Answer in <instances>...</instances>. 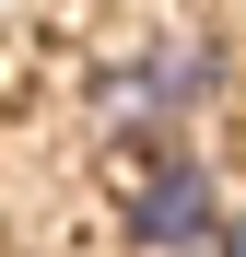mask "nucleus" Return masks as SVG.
<instances>
[{"label":"nucleus","mask_w":246,"mask_h":257,"mask_svg":"<svg viewBox=\"0 0 246 257\" xmlns=\"http://www.w3.org/2000/svg\"><path fill=\"white\" fill-rule=\"evenodd\" d=\"M117 222H129V245L141 257H223V176L199 152H176V141H141V176H129V199H117Z\"/></svg>","instance_id":"obj_1"},{"label":"nucleus","mask_w":246,"mask_h":257,"mask_svg":"<svg viewBox=\"0 0 246 257\" xmlns=\"http://www.w3.org/2000/svg\"><path fill=\"white\" fill-rule=\"evenodd\" d=\"M211 94H223V59H211V47H188V35H176V47H129V59L106 70V105H117V117H141V141H152L164 117L211 105Z\"/></svg>","instance_id":"obj_2"},{"label":"nucleus","mask_w":246,"mask_h":257,"mask_svg":"<svg viewBox=\"0 0 246 257\" xmlns=\"http://www.w3.org/2000/svg\"><path fill=\"white\" fill-rule=\"evenodd\" d=\"M223 257H246V222H234V234H223Z\"/></svg>","instance_id":"obj_3"}]
</instances>
